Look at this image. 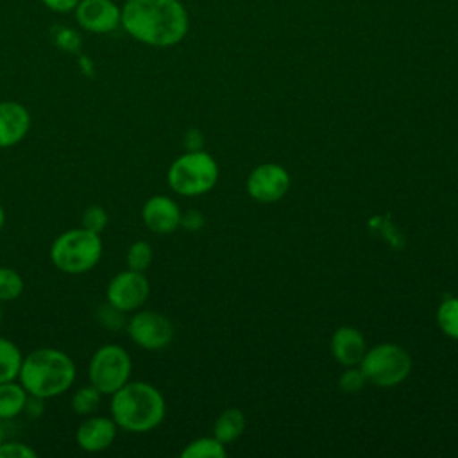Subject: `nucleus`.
I'll return each instance as SVG.
<instances>
[{"mask_svg": "<svg viewBox=\"0 0 458 458\" xmlns=\"http://www.w3.org/2000/svg\"><path fill=\"white\" fill-rule=\"evenodd\" d=\"M4 440V428H2V420H0V442Z\"/></svg>", "mask_w": 458, "mask_h": 458, "instance_id": "7c9ffc66", "label": "nucleus"}, {"mask_svg": "<svg viewBox=\"0 0 458 458\" xmlns=\"http://www.w3.org/2000/svg\"><path fill=\"white\" fill-rule=\"evenodd\" d=\"M30 395L18 379L0 383V420H11L18 417L29 403Z\"/></svg>", "mask_w": 458, "mask_h": 458, "instance_id": "dca6fc26", "label": "nucleus"}, {"mask_svg": "<svg viewBox=\"0 0 458 458\" xmlns=\"http://www.w3.org/2000/svg\"><path fill=\"white\" fill-rule=\"evenodd\" d=\"M4 224H5V209H4V206L0 202V231L4 229Z\"/></svg>", "mask_w": 458, "mask_h": 458, "instance_id": "c756f323", "label": "nucleus"}, {"mask_svg": "<svg viewBox=\"0 0 458 458\" xmlns=\"http://www.w3.org/2000/svg\"><path fill=\"white\" fill-rule=\"evenodd\" d=\"M100 234L84 227H75L61 233L50 245L52 265L70 276H81L93 270L102 259Z\"/></svg>", "mask_w": 458, "mask_h": 458, "instance_id": "20e7f679", "label": "nucleus"}, {"mask_svg": "<svg viewBox=\"0 0 458 458\" xmlns=\"http://www.w3.org/2000/svg\"><path fill=\"white\" fill-rule=\"evenodd\" d=\"M21 361L23 354L20 347L13 340L0 336V383L18 379Z\"/></svg>", "mask_w": 458, "mask_h": 458, "instance_id": "a211bd4d", "label": "nucleus"}, {"mask_svg": "<svg viewBox=\"0 0 458 458\" xmlns=\"http://www.w3.org/2000/svg\"><path fill=\"white\" fill-rule=\"evenodd\" d=\"M218 179L215 159L204 150H188L179 156L168 168V186L182 197H197L208 193Z\"/></svg>", "mask_w": 458, "mask_h": 458, "instance_id": "39448f33", "label": "nucleus"}, {"mask_svg": "<svg viewBox=\"0 0 458 458\" xmlns=\"http://www.w3.org/2000/svg\"><path fill=\"white\" fill-rule=\"evenodd\" d=\"M331 352L335 360L345 367L360 365L361 358L367 352L365 336L351 326H344L335 331L331 338Z\"/></svg>", "mask_w": 458, "mask_h": 458, "instance_id": "2eb2a0df", "label": "nucleus"}, {"mask_svg": "<svg viewBox=\"0 0 458 458\" xmlns=\"http://www.w3.org/2000/svg\"><path fill=\"white\" fill-rule=\"evenodd\" d=\"M77 23L91 34H109L122 27V7L113 0H79Z\"/></svg>", "mask_w": 458, "mask_h": 458, "instance_id": "9d476101", "label": "nucleus"}, {"mask_svg": "<svg viewBox=\"0 0 458 458\" xmlns=\"http://www.w3.org/2000/svg\"><path fill=\"white\" fill-rule=\"evenodd\" d=\"M186 143H188V150H200L202 145V134L197 129H191L186 134Z\"/></svg>", "mask_w": 458, "mask_h": 458, "instance_id": "c85d7f7f", "label": "nucleus"}, {"mask_svg": "<svg viewBox=\"0 0 458 458\" xmlns=\"http://www.w3.org/2000/svg\"><path fill=\"white\" fill-rule=\"evenodd\" d=\"M360 369L369 383L388 388L403 383L411 370L410 354L395 344H379L367 349Z\"/></svg>", "mask_w": 458, "mask_h": 458, "instance_id": "0eeeda50", "label": "nucleus"}, {"mask_svg": "<svg viewBox=\"0 0 458 458\" xmlns=\"http://www.w3.org/2000/svg\"><path fill=\"white\" fill-rule=\"evenodd\" d=\"M0 326H2V302H0Z\"/></svg>", "mask_w": 458, "mask_h": 458, "instance_id": "2f4dec72", "label": "nucleus"}, {"mask_svg": "<svg viewBox=\"0 0 458 458\" xmlns=\"http://www.w3.org/2000/svg\"><path fill=\"white\" fill-rule=\"evenodd\" d=\"M122 29L147 47L168 48L186 38L190 16L181 0H125Z\"/></svg>", "mask_w": 458, "mask_h": 458, "instance_id": "f257e3e1", "label": "nucleus"}, {"mask_svg": "<svg viewBox=\"0 0 458 458\" xmlns=\"http://www.w3.org/2000/svg\"><path fill=\"white\" fill-rule=\"evenodd\" d=\"M150 284L145 272L120 270L111 277L106 288V302L122 313H134L148 299Z\"/></svg>", "mask_w": 458, "mask_h": 458, "instance_id": "1a4fd4ad", "label": "nucleus"}, {"mask_svg": "<svg viewBox=\"0 0 458 458\" xmlns=\"http://www.w3.org/2000/svg\"><path fill=\"white\" fill-rule=\"evenodd\" d=\"M181 225L188 231H199L204 225V216L200 211L197 209H190L186 213H182L181 216Z\"/></svg>", "mask_w": 458, "mask_h": 458, "instance_id": "bb28decb", "label": "nucleus"}, {"mask_svg": "<svg viewBox=\"0 0 458 458\" xmlns=\"http://www.w3.org/2000/svg\"><path fill=\"white\" fill-rule=\"evenodd\" d=\"M41 4L50 9L52 13H59V14H66V13H72L79 0H41Z\"/></svg>", "mask_w": 458, "mask_h": 458, "instance_id": "cd10ccee", "label": "nucleus"}, {"mask_svg": "<svg viewBox=\"0 0 458 458\" xmlns=\"http://www.w3.org/2000/svg\"><path fill=\"white\" fill-rule=\"evenodd\" d=\"M243 429H245V415L238 408H229L218 415L213 428V435L222 444H229L236 440L243 433Z\"/></svg>", "mask_w": 458, "mask_h": 458, "instance_id": "f3484780", "label": "nucleus"}, {"mask_svg": "<svg viewBox=\"0 0 458 458\" xmlns=\"http://www.w3.org/2000/svg\"><path fill=\"white\" fill-rule=\"evenodd\" d=\"M437 322L447 336L458 340V297H449L438 306Z\"/></svg>", "mask_w": 458, "mask_h": 458, "instance_id": "4be33fe9", "label": "nucleus"}, {"mask_svg": "<svg viewBox=\"0 0 458 458\" xmlns=\"http://www.w3.org/2000/svg\"><path fill=\"white\" fill-rule=\"evenodd\" d=\"M109 397V417L127 433H147L165 419V397L152 383L129 379Z\"/></svg>", "mask_w": 458, "mask_h": 458, "instance_id": "7ed1b4c3", "label": "nucleus"}, {"mask_svg": "<svg viewBox=\"0 0 458 458\" xmlns=\"http://www.w3.org/2000/svg\"><path fill=\"white\" fill-rule=\"evenodd\" d=\"M290 188L288 172L276 163L256 166L247 179V191L258 202H276L286 195Z\"/></svg>", "mask_w": 458, "mask_h": 458, "instance_id": "9b49d317", "label": "nucleus"}, {"mask_svg": "<svg viewBox=\"0 0 458 458\" xmlns=\"http://www.w3.org/2000/svg\"><path fill=\"white\" fill-rule=\"evenodd\" d=\"M32 125L29 109L16 100H0V148L21 143Z\"/></svg>", "mask_w": 458, "mask_h": 458, "instance_id": "4468645a", "label": "nucleus"}, {"mask_svg": "<svg viewBox=\"0 0 458 458\" xmlns=\"http://www.w3.org/2000/svg\"><path fill=\"white\" fill-rule=\"evenodd\" d=\"M38 453L23 442H11L2 440L0 442V458H36Z\"/></svg>", "mask_w": 458, "mask_h": 458, "instance_id": "a878e982", "label": "nucleus"}, {"mask_svg": "<svg viewBox=\"0 0 458 458\" xmlns=\"http://www.w3.org/2000/svg\"><path fill=\"white\" fill-rule=\"evenodd\" d=\"M132 374V360L125 347L118 344L100 345L89 358V383L102 394L111 395L122 388Z\"/></svg>", "mask_w": 458, "mask_h": 458, "instance_id": "423d86ee", "label": "nucleus"}, {"mask_svg": "<svg viewBox=\"0 0 458 458\" xmlns=\"http://www.w3.org/2000/svg\"><path fill=\"white\" fill-rule=\"evenodd\" d=\"M109 222V215L102 206H88L81 216V227L100 234Z\"/></svg>", "mask_w": 458, "mask_h": 458, "instance_id": "b1692460", "label": "nucleus"}, {"mask_svg": "<svg viewBox=\"0 0 458 458\" xmlns=\"http://www.w3.org/2000/svg\"><path fill=\"white\" fill-rule=\"evenodd\" d=\"M25 283L18 270L11 267H0V302L16 301L23 293Z\"/></svg>", "mask_w": 458, "mask_h": 458, "instance_id": "412c9836", "label": "nucleus"}, {"mask_svg": "<svg viewBox=\"0 0 458 458\" xmlns=\"http://www.w3.org/2000/svg\"><path fill=\"white\" fill-rule=\"evenodd\" d=\"M152 258H154V250H152L150 243L145 240H136L127 249L125 263H127V268H131V270L145 272L150 267Z\"/></svg>", "mask_w": 458, "mask_h": 458, "instance_id": "5701e85b", "label": "nucleus"}, {"mask_svg": "<svg viewBox=\"0 0 458 458\" xmlns=\"http://www.w3.org/2000/svg\"><path fill=\"white\" fill-rule=\"evenodd\" d=\"M129 338L145 351H161L174 338V324L168 317L152 310H136L127 322Z\"/></svg>", "mask_w": 458, "mask_h": 458, "instance_id": "6e6552de", "label": "nucleus"}, {"mask_svg": "<svg viewBox=\"0 0 458 458\" xmlns=\"http://www.w3.org/2000/svg\"><path fill=\"white\" fill-rule=\"evenodd\" d=\"M100 399H102V394L91 385H84V386H79L73 394H72V401H70V406L72 410L81 415V417H88V415H93L97 413V410L100 408Z\"/></svg>", "mask_w": 458, "mask_h": 458, "instance_id": "aec40b11", "label": "nucleus"}, {"mask_svg": "<svg viewBox=\"0 0 458 458\" xmlns=\"http://www.w3.org/2000/svg\"><path fill=\"white\" fill-rule=\"evenodd\" d=\"M367 383H369V381H367L365 374L361 372V369H360V367L356 369L354 365H351V367L340 376V381H338L340 388H342L344 392H347V394H356V392H360Z\"/></svg>", "mask_w": 458, "mask_h": 458, "instance_id": "393cba45", "label": "nucleus"}, {"mask_svg": "<svg viewBox=\"0 0 458 458\" xmlns=\"http://www.w3.org/2000/svg\"><path fill=\"white\" fill-rule=\"evenodd\" d=\"M118 435V426L111 417L88 415L75 431L77 445L86 453H100L109 449Z\"/></svg>", "mask_w": 458, "mask_h": 458, "instance_id": "f8f14e48", "label": "nucleus"}, {"mask_svg": "<svg viewBox=\"0 0 458 458\" xmlns=\"http://www.w3.org/2000/svg\"><path fill=\"white\" fill-rule=\"evenodd\" d=\"M225 444H222L215 437H200L191 440L182 451V458H224L225 453Z\"/></svg>", "mask_w": 458, "mask_h": 458, "instance_id": "6ab92c4d", "label": "nucleus"}, {"mask_svg": "<svg viewBox=\"0 0 458 458\" xmlns=\"http://www.w3.org/2000/svg\"><path fill=\"white\" fill-rule=\"evenodd\" d=\"M182 211L168 195H152L141 208V220L145 227L156 234H170L181 227Z\"/></svg>", "mask_w": 458, "mask_h": 458, "instance_id": "ddd939ff", "label": "nucleus"}, {"mask_svg": "<svg viewBox=\"0 0 458 458\" xmlns=\"http://www.w3.org/2000/svg\"><path fill=\"white\" fill-rule=\"evenodd\" d=\"M77 367L72 356L55 347L34 349L23 356L18 381L30 397L39 401L63 395L72 388Z\"/></svg>", "mask_w": 458, "mask_h": 458, "instance_id": "f03ea898", "label": "nucleus"}]
</instances>
